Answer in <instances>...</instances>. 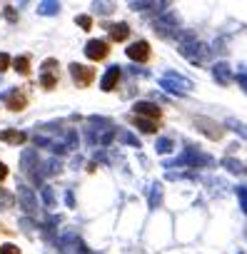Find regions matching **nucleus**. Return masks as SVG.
<instances>
[{
  "instance_id": "nucleus-1",
  "label": "nucleus",
  "mask_w": 247,
  "mask_h": 254,
  "mask_svg": "<svg viewBox=\"0 0 247 254\" xmlns=\"http://www.w3.org/2000/svg\"><path fill=\"white\" fill-rule=\"evenodd\" d=\"M195 125H197V130H200L205 137H210L212 142H220V140L225 137V127H222L220 122L210 120V117H195Z\"/></svg>"
},
{
  "instance_id": "nucleus-2",
  "label": "nucleus",
  "mask_w": 247,
  "mask_h": 254,
  "mask_svg": "<svg viewBox=\"0 0 247 254\" xmlns=\"http://www.w3.org/2000/svg\"><path fill=\"white\" fill-rule=\"evenodd\" d=\"M70 75H73V80H75L78 87H90L95 82V70L87 67V65H78V63L70 65Z\"/></svg>"
},
{
  "instance_id": "nucleus-3",
  "label": "nucleus",
  "mask_w": 247,
  "mask_h": 254,
  "mask_svg": "<svg viewBox=\"0 0 247 254\" xmlns=\"http://www.w3.org/2000/svg\"><path fill=\"white\" fill-rule=\"evenodd\" d=\"M85 55L92 60V63H102L107 55H110V43L107 40H90L85 45Z\"/></svg>"
},
{
  "instance_id": "nucleus-4",
  "label": "nucleus",
  "mask_w": 247,
  "mask_h": 254,
  "mask_svg": "<svg viewBox=\"0 0 247 254\" xmlns=\"http://www.w3.org/2000/svg\"><path fill=\"white\" fill-rule=\"evenodd\" d=\"M128 58L135 60V63H148V60L153 58V48H150V43H148V40H138V43H133V45L128 48Z\"/></svg>"
},
{
  "instance_id": "nucleus-5",
  "label": "nucleus",
  "mask_w": 247,
  "mask_h": 254,
  "mask_svg": "<svg viewBox=\"0 0 247 254\" xmlns=\"http://www.w3.org/2000/svg\"><path fill=\"white\" fill-rule=\"evenodd\" d=\"M133 110H135V117H143V120L148 117V120H153V122H160V120H163V110H160L155 102H145V100H143V102H135Z\"/></svg>"
},
{
  "instance_id": "nucleus-6",
  "label": "nucleus",
  "mask_w": 247,
  "mask_h": 254,
  "mask_svg": "<svg viewBox=\"0 0 247 254\" xmlns=\"http://www.w3.org/2000/svg\"><path fill=\"white\" fill-rule=\"evenodd\" d=\"M58 60H45V65H43V77H40V85L45 87V90H53V87H58Z\"/></svg>"
},
{
  "instance_id": "nucleus-7",
  "label": "nucleus",
  "mask_w": 247,
  "mask_h": 254,
  "mask_svg": "<svg viewBox=\"0 0 247 254\" xmlns=\"http://www.w3.org/2000/svg\"><path fill=\"white\" fill-rule=\"evenodd\" d=\"M25 105H28V95H25V92L15 90L13 95H8V110L20 112V110H25Z\"/></svg>"
},
{
  "instance_id": "nucleus-8",
  "label": "nucleus",
  "mask_w": 247,
  "mask_h": 254,
  "mask_svg": "<svg viewBox=\"0 0 247 254\" xmlns=\"http://www.w3.org/2000/svg\"><path fill=\"white\" fill-rule=\"evenodd\" d=\"M128 35H130V28H128V23L112 25V30H110V40H112V43H125V40H128Z\"/></svg>"
},
{
  "instance_id": "nucleus-9",
  "label": "nucleus",
  "mask_w": 247,
  "mask_h": 254,
  "mask_svg": "<svg viewBox=\"0 0 247 254\" xmlns=\"http://www.w3.org/2000/svg\"><path fill=\"white\" fill-rule=\"evenodd\" d=\"M0 140L10 142V145H23L28 137H25V132H18V130H3L0 132Z\"/></svg>"
},
{
  "instance_id": "nucleus-10",
  "label": "nucleus",
  "mask_w": 247,
  "mask_h": 254,
  "mask_svg": "<svg viewBox=\"0 0 247 254\" xmlns=\"http://www.w3.org/2000/svg\"><path fill=\"white\" fill-rule=\"evenodd\" d=\"M117 82H120V67H112V70L102 77V90H105V92H112Z\"/></svg>"
},
{
  "instance_id": "nucleus-11",
  "label": "nucleus",
  "mask_w": 247,
  "mask_h": 254,
  "mask_svg": "<svg viewBox=\"0 0 247 254\" xmlns=\"http://www.w3.org/2000/svg\"><path fill=\"white\" fill-rule=\"evenodd\" d=\"M133 122L140 127L145 135H155L160 130V122H153V120H143V117H133Z\"/></svg>"
},
{
  "instance_id": "nucleus-12",
  "label": "nucleus",
  "mask_w": 247,
  "mask_h": 254,
  "mask_svg": "<svg viewBox=\"0 0 247 254\" xmlns=\"http://www.w3.org/2000/svg\"><path fill=\"white\" fill-rule=\"evenodd\" d=\"M13 67H15L20 75H30V58H25V55H23V58H15V60H13Z\"/></svg>"
},
{
  "instance_id": "nucleus-13",
  "label": "nucleus",
  "mask_w": 247,
  "mask_h": 254,
  "mask_svg": "<svg viewBox=\"0 0 247 254\" xmlns=\"http://www.w3.org/2000/svg\"><path fill=\"white\" fill-rule=\"evenodd\" d=\"M78 25L85 28V30H90V28H92V18H87V15H78Z\"/></svg>"
},
{
  "instance_id": "nucleus-14",
  "label": "nucleus",
  "mask_w": 247,
  "mask_h": 254,
  "mask_svg": "<svg viewBox=\"0 0 247 254\" xmlns=\"http://www.w3.org/2000/svg\"><path fill=\"white\" fill-rule=\"evenodd\" d=\"M0 254H20V249L15 244H5V247H0Z\"/></svg>"
},
{
  "instance_id": "nucleus-15",
  "label": "nucleus",
  "mask_w": 247,
  "mask_h": 254,
  "mask_svg": "<svg viewBox=\"0 0 247 254\" xmlns=\"http://www.w3.org/2000/svg\"><path fill=\"white\" fill-rule=\"evenodd\" d=\"M10 67V58L8 55H3V53H0V72H5Z\"/></svg>"
},
{
  "instance_id": "nucleus-16",
  "label": "nucleus",
  "mask_w": 247,
  "mask_h": 254,
  "mask_svg": "<svg viewBox=\"0 0 247 254\" xmlns=\"http://www.w3.org/2000/svg\"><path fill=\"white\" fill-rule=\"evenodd\" d=\"M5 177H8V167L0 165V180H5Z\"/></svg>"
}]
</instances>
